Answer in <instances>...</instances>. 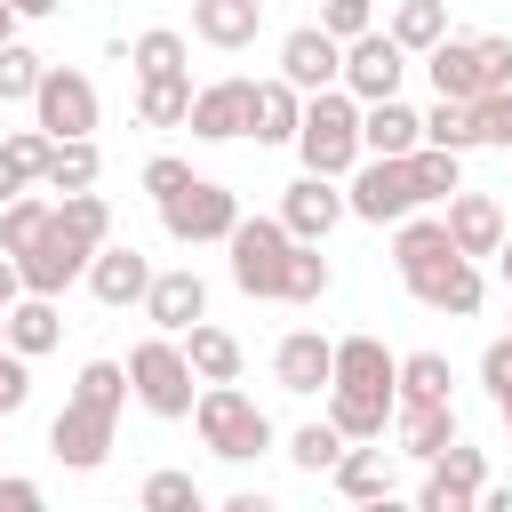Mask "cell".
<instances>
[{
    "mask_svg": "<svg viewBox=\"0 0 512 512\" xmlns=\"http://www.w3.org/2000/svg\"><path fill=\"white\" fill-rule=\"evenodd\" d=\"M112 240V208H104V192L88 184V192H64L56 208H48V224L16 248V272H24V288L32 296H64L80 272H88V256Z\"/></svg>",
    "mask_w": 512,
    "mask_h": 512,
    "instance_id": "6da1fadb",
    "label": "cell"
},
{
    "mask_svg": "<svg viewBox=\"0 0 512 512\" xmlns=\"http://www.w3.org/2000/svg\"><path fill=\"white\" fill-rule=\"evenodd\" d=\"M120 408H128V360H88L72 400L56 408L48 424V456L64 472H96L112 456V432H120Z\"/></svg>",
    "mask_w": 512,
    "mask_h": 512,
    "instance_id": "7a4b0ae2",
    "label": "cell"
},
{
    "mask_svg": "<svg viewBox=\"0 0 512 512\" xmlns=\"http://www.w3.org/2000/svg\"><path fill=\"white\" fill-rule=\"evenodd\" d=\"M192 424H200V448L224 456V464H256V456L272 448V416H264L240 384H200Z\"/></svg>",
    "mask_w": 512,
    "mask_h": 512,
    "instance_id": "3957f363",
    "label": "cell"
},
{
    "mask_svg": "<svg viewBox=\"0 0 512 512\" xmlns=\"http://www.w3.org/2000/svg\"><path fill=\"white\" fill-rule=\"evenodd\" d=\"M296 152H304L312 176H352V160H360V96H352V88H320V96H304Z\"/></svg>",
    "mask_w": 512,
    "mask_h": 512,
    "instance_id": "277c9868",
    "label": "cell"
},
{
    "mask_svg": "<svg viewBox=\"0 0 512 512\" xmlns=\"http://www.w3.org/2000/svg\"><path fill=\"white\" fill-rule=\"evenodd\" d=\"M224 248H232V288L280 304V280H288V256H296V232H288L280 216H240V224L224 232Z\"/></svg>",
    "mask_w": 512,
    "mask_h": 512,
    "instance_id": "5b68a950",
    "label": "cell"
},
{
    "mask_svg": "<svg viewBox=\"0 0 512 512\" xmlns=\"http://www.w3.org/2000/svg\"><path fill=\"white\" fill-rule=\"evenodd\" d=\"M128 392L152 408V416H192V400H200V376H192V360H184V344L176 336H144L136 352H128Z\"/></svg>",
    "mask_w": 512,
    "mask_h": 512,
    "instance_id": "8992f818",
    "label": "cell"
},
{
    "mask_svg": "<svg viewBox=\"0 0 512 512\" xmlns=\"http://www.w3.org/2000/svg\"><path fill=\"white\" fill-rule=\"evenodd\" d=\"M408 208H424V200H416V176H408V152H360L352 176H344V216H360V224H400Z\"/></svg>",
    "mask_w": 512,
    "mask_h": 512,
    "instance_id": "52a82bcc",
    "label": "cell"
},
{
    "mask_svg": "<svg viewBox=\"0 0 512 512\" xmlns=\"http://www.w3.org/2000/svg\"><path fill=\"white\" fill-rule=\"evenodd\" d=\"M160 224H168V240H184V248H200V240H224V232L240 224V200H232L224 184H208V176H192V184H176V192L160 200Z\"/></svg>",
    "mask_w": 512,
    "mask_h": 512,
    "instance_id": "ba28073f",
    "label": "cell"
},
{
    "mask_svg": "<svg viewBox=\"0 0 512 512\" xmlns=\"http://www.w3.org/2000/svg\"><path fill=\"white\" fill-rule=\"evenodd\" d=\"M400 280H408V296H416L424 312H448V320H472V312H480V264H472V256H456V248H440V256L408 264Z\"/></svg>",
    "mask_w": 512,
    "mask_h": 512,
    "instance_id": "9c48e42d",
    "label": "cell"
},
{
    "mask_svg": "<svg viewBox=\"0 0 512 512\" xmlns=\"http://www.w3.org/2000/svg\"><path fill=\"white\" fill-rule=\"evenodd\" d=\"M32 128H48V136H96V80L72 72V64H48L40 88H32Z\"/></svg>",
    "mask_w": 512,
    "mask_h": 512,
    "instance_id": "30bf717a",
    "label": "cell"
},
{
    "mask_svg": "<svg viewBox=\"0 0 512 512\" xmlns=\"http://www.w3.org/2000/svg\"><path fill=\"white\" fill-rule=\"evenodd\" d=\"M400 80H408V48L392 40V32H360V40H344V80L336 88H352L360 104H376V96H400Z\"/></svg>",
    "mask_w": 512,
    "mask_h": 512,
    "instance_id": "8fae6325",
    "label": "cell"
},
{
    "mask_svg": "<svg viewBox=\"0 0 512 512\" xmlns=\"http://www.w3.org/2000/svg\"><path fill=\"white\" fill-rule=\"evenodd\" d=\"M80 280H88V296H96L104 312H128V304H144V288H152V256H144L136 240H104Z\"/></svg>",
    "mask_w": 512,
    "mask_h": 512,
    "instance_id": "7c38bea8",
    "label": "cell"
},
{
    "mask_svg": "<svg viewBox=\"0 0 512 512\" xmlns=\"http://www.w3.org/2000/svg\"><path fill=\"white\" fill-rule=\"evenodd\" d=\"M248 112H256V80H208V88H192V112H184V128L200 136V144H232V136H248Z\"/></svg>",
    "mask_w": 512,
    "mask_h": 512,
    "instance_id": "4fadbf2b",
    "label": "cell"
},
{
    "mask_svg": "<svg viewBox=\"0 0 512 512\" xmlns=\"http://www.w3.org/2000/svg\"><path fill=\"white\" fill-rule=\"evenodd\" d=\"M480 480H488V456H480V448H464V440H448V448L432 456V472H424L416 504H424V512H472V504H480Z\"/></svg>",
    "mask_w": 512,
    "mask_h": 512,
    "instance_id": "5bb4252c",
    "label": "cell"
},
{
    "mask_svg": "<svg viewBox=\"0 0 512 512\" xmlns=\"http://www.w3.org/2000/svg\"><path fill=\"white\" fill-rule=\"evenodd\" d=\"M328 480H336L352 504H392V488H400V448H384V440H344V456L328 464Z\"/></svg>",
    "mask_w": 512,
    "mask_h": 512,
    "instance_id": "9a60e30c",
    "label": "cell"
},
{
    "mask_svg": "<svg viewBox=\"0 0 512 512\" xmlns=\"http://www.w3.org/2000/svg\"><path fill=\"white\" fill-rule=\"evenodd\" d=\"M280 80L304 88V96L336 88V80H344V40H328L320 24H296V32L280 40Z\"/></svg>",
    "mask_w": 512,
    "mask_h": 512,
    "instance_id": "2e32d148",
    "label": "cell"
},
{
    "mask_svg": "<svg viewBox=\"0 0 512 512\" xmlns=\"http://www.w3.org/2000/svg\"><path fill=\"white\" fill-rule=\"evenodd\" d=\"M280 224L296 232V240H328L336 224H344V176H296L288 192H280Z\"/></svg>",
    "mask_w": 512,
    "mask_h": 512,
    "instance_id": "e0dca14e",
    "label": "cell"
},
{
    "mask_svg": "<svg viewBox=\"0 0 512 512\" xmlns=\"http://www.w3.org/2000/svg\"><path fill=\"white\" fill-rule=\"evenodd\" d=\"M144 320H152L160 336H184L192 320H208V280H200L192 264L152 272V288H144Z\"/></svg>",
    "mask_w": 512,
    "mask_h": 512,
    "instance_id": "ac0fdd59",
    "label": "cell"
},
{
    "mask_svg": "<svg viewBox=\"0 0 512 512\" xmlns=\"http://www.w3.org/2000/svg\"><path fill=\"white\" fill-rule=\"evenodd\" d=\"M272 376H280V392L312 400V392H328V376H336V344H328L320 328H288L280 352H272Z\"/></svg>",
    "mask_w": 512,
    "mask_h": 512,
    "instance_id": "d6986e66",
    "label": "cell"
},
{
    "mask_svg": "<svg viewBox=\"0 0 512 512\" xmlns=\"http://www.w3.org/2000/svg\"><path fill=\"white\" fill-rule=\"evenodd\" d=\"M440 224H448L456 256H472V264H480V256H496V240H504V208H496V192H464V184H456Z\"/></svg>",
    "mask_w": 512,
    "mask_h": 512,
    "instance_id": "ffe728a7",
    "label": "cell"
},
{
    "mask_svg": "<svg viewBox=\"0 0 512 512\" xmlns=\"http://www.w3.org/2000/svg\"><path fill=\"white\" fill-rule=\"evenodd\" d=\"M424 72H432V96H488V80H480V48H472V32H440L432 48H424Z\"/></svg>",
    "mask_w": 512,
    "mask_h": 512,
    "instance_id": "44dd1931",
    "label": "cell"
},
{
    "mask_svg": "<svg viewBox=\"0 0 512 512\" xmlns=\"http://www.w3.org/2000/svg\"><path fill=\"white\" fill-rule=\"evenodd\" d=\"M392 376H400V352H384L376 336H336V376H328V384L392 400Z\"/></svg>",
    "mask_w": 512,
    "mask_h": 512,
    "instance_id": "7402d4cb",
    "label": "cell"
},
{
    "mask_svg": "<svg viewBox=\"0 0 512 512\" xmlns=\"http://www.w3.org/2000/svg\"><path fill=\"white\" fill-rule=\"evenodd\" d=\"M0 328H8V352H24V360H40V352L64 344V312H56V296H32V288L0 312Z\"/></svg>",
    "mask_w": 512,
    "mask_h": 512,
    "instance_id": "603a6c76",
    "label": "cell"
},
{
    "mask_svg": "<svg viewBox=\"0 0 512 512\" xmlns=\"http://www.w3.org/2000/svg\"><path fill=\"white\" fill-rule=\"evenodd\" d=\"M392 440H400V456H416V464H432L448 440H456V400H424V408H392Z\"/></svg>",
    "mask_w": 512,
    "mask_h": 512,
    "instance_id": "cb8c5ba5",
    "label": "cell"
},
{
    "mask_svg": "<svg viewBox=\"0 0 512 512\" xmlns=\"http://www.w3.org/2000/svg\"><path fill=\"white\" fill-rule=\"evenodd\" d=\"M256 24H264V0H192V40H208V48H248L256 40Z\"/></svg>",
    "mask_w": 512,
    "mask_h": 512,
    "instance_id": "d4e9b609",
    "label": "cell"
},
{
    "mask_svg": "<svg viewBox=\"0 0 512 512\" xmlns=\"http://www.w3.org/2000/svg\"><path fill=\"white\" fill-rule=\"evenodd\" d=\"M424 144V112H408L400 96L360 104V152H416Z\"/></svg>",
    "mask_w": 512,
    "mask_h": 512,
    "instance_id": "484cf974",
    "label": "cell"
},
{
    "mask_svg": "<svg viewBox=\"0 0 512 512\" xmlns=\"http://www.w3.org/2000/svg\"><path fill=\"white\" fill-rule=\"evenodd\" d=\"M176 344H184V360H192V376H200V384H240V336H232V328L192 320Z\"/></svg>",
    "mask_w": 512,
    "mask_h": 512,
    "instance_id": "4316f807",
    "label": "cell"
},
{
    "mask_svg": "<svg viewBox=\"0 0 512 512\" xmlns=\"http://www.w3.org/2000/svg\"><path fill=\"white\" fill-rule=\"evenodd\" d=\"M296 120H304V88H288V80H256L248 136H256V144H296Z\"/></svg>",
    "mask_w": 512,
    "mask_h": 512,
    "instance_id": "83f0119b",
    "label": "cell"
},
{
    "mask_svg": "<svg viewBox=\"0 0 512 512\" xmlns=\"http://www.w3.org/2000/svg\"><path fill=\"white\" fill-rule=\"evenodd\" d=\"M192 112V72H144L136 80V120L144 128H184Z\"/></svg>",
    "mask_w": 512,
    "mask_h": 512,
    "instance_id": "f1b7e54d",
    "label": "cell"
},
{
    "mask_svg": "<svg viewBox=\"0 0 512 512\" xmlns=\"http://www.w3.org/2000/svg\"><path fill=\"white\" fill-rule=\"evenodd\" d=\"M448 352H400V376H392V408H424V400H448Z\"/></svg>",
    "mask_w": 512,
    "mask_h": 512,
    "instance_id": "f546056e",
    "label": "cell"
},
{
    "mask_svg": "<svg viewBox=\"0 0 512 512\" xmlns=\"http://www.w3.org/2000/svg\"><path fill=\"white\" fill-rule=\"evenodd\" d=\"M104 176V152H96V136H56V152H48V192H88Z\"/></svg>",
    "mask_w": 512,
    "mask_h": 512,
    "instance_id": "4dcf8cb0",
    "label": "cell"
},
{
    "mask_svg": "<svg viewBox=\"0 0 512 512\" xmlns=\"http://www.w3.org/2000/svg\"><path fill=\"white\" fill-rule=\"evenodd\" d=\"M328 424H336L344 440H384V424H392V400H376V392H344V384H328Z\"/></svg>",
    "mask_w": 512,
    "mask_h": 512,
    "instance_id": "1f68e13d",
    "label": "cell"
},
{
    "mask_svg": "<svg viewBox=\"0 0 512 512\" xmlns=\"http://www.w3.org/2000/svg\"><path fill=\"white\" fill-rule=\"evenodd\" d=\"M408 176H416V200H448V192L464 184V152H448V144H416V152H408Z\"/></svg>",
    "mask_w": 512,
    "mask_h": 512,
    "instance_id": "d6a6232c",
    "label": "cell"
},
{
    "mask_svg": "<svg viewBox=\"0 0 512 512\" xmlns=\"http://www.w3.org/2000/svg\"><path fill=\"white\" fill-rule=\"evenodd\" d=\"M384 32H392V40L408 48V56H424V48H432V40L448 32V0H400Z\"/></svg>",
    "mask_w": 512,
    "mask_h": 512,
    "instance_id": "836d02e7",
    "label": "cell"
},
{
    "mask_svg": "<svg viewBox=\"0 0 512 512\" xmlns=\"http://www.w3.org/2000/svg\"><path fill=\"white\" fill-rule=\"evenodd\" d=\"M320 296H328V256H320V240H296L288 280H280V304H320Z\"/></svg>",
    "mask_w": 512,
    "mask_h": 512,
    "instance_id": "e575fe53",
    "label": "cell"
},
{
    "mask_svg": "<svg viewBox=\"0 0 512 512\" xmlns=\"http://www.w3.org/2000/svg\"><path fill=\"white\" fill-rule=\"evenodd\" d=\"M424 144H448V152H472V144H480V128H472V104H464V96H440V104L424 112Z\"/></svg>",
    "mask_w": 512,
    "mask_h": 512,
    "instance_id": "d590c367",
    "label": "cell"
},
{
    "mask_svg": "<svg viewBox=\"0 0 512 512\" xmlns=\"http://www.w3.org/2000/svg\"><path fill=\"white\" fill-rule=\"evenodd\" d=\"M336 456H344V432H336L328 416H320V424H296V432H288V464H296V472H328Z\"/></svg>",
    "mask_w": 512,
    "mask_h": 512,
    "instance_id": "8d00e7d4",
    "label": "cell"
},
{
    "mask_svg": "<svg viewBox=\"0 0 512 512\" xmlns=\"http://www.w3.org/2000/svg\"><path fill=\"white\" fill-rule=\"evenodd\" d=\"M128 64H136V80H144V72H184V32H168V24L136 32V40H128Z\"/></svg>",
    "mask_w": 512,
    "mask_h": 512,
    "instance_id": "74e56055",
    "label": "cell"
},
{
    "mask_svg": "<svg viewBox=\"0 0 512 512\" xmlns=\"http://www.w3.org/2000/svg\"><path fill=\"white\" fill-rule=\"evenodd\" d=\"M40 72H48V64H40L24 40H0V104H32Z\"/></svg>",
    "mask_w": 512,
    "mask_h": 512,
    "instance_id": "f35d334b",
    "label": "cell"
},
{
    "mask_svg": "<svg viewBox=\"0 0 512 512\" xmlns=\"http://www.w3.org/2000/svg\"><path fill=\"white\" fill-rule=\"evenodd\" d=\"M0 152H8V168H16L24 184H40V176H48L56 136H48V128H8V136H0Z\"/></svg>",
    "mask_w": 512,
    "mask_h": 512,
    "instance_id": "ab89813d",
    "label": "cell"
},
{
    "mask_svg": "<svg viewBox=\"0 0 512 512\" xmlns=\"http://www.w3.org/2000/svg\"><path fill=\"white\" fill-rule=\"evenodd\" d=\"M40 224H48V200H32V184H24V192H16L8 208H0V248L16 256V248H24L32 232H40Z\"/></svg>",
    "mask_w": 512,
    "mask_h": 512,
    "instance_id": "60d3db41",
    "label": "cell"
},
{
    "mask_svg": "<svg viewBox=\"0 0 512 512\" xmlns=\"http://www.w3.org/2000/svg\"><path fill=\"white\" fill-rule=\"evenodd\" d=\"M144 512H200V480L192 472H152L144 480Z\"/></svg>",
    "mask_w": 512,
    "mask_h": 512,
    "instance_id": "b9f144b4",
    "label": "cell"
},
{
    "mask_svg": "<svg viewBox=\"0 0 512 512\" xmlns=\"http://www.w3.org/2000/svg\"><path fill=\"white\" fill-rule=\"evenodd\" d=\"M472 128H480V144H504L512 152V80L488 88V96H472Z\"/></svg>",
    "mask_w": 512,
    "mask_h": 512,
    "instance_id": "7bdbcfd3",
    "label": "cell"
},
{
    "mask_svg": "<svg viewBox=\"0 0 512 512\" xmlns=\"http://www.w3.org/2000/svg\"><path fill=\"white\" fill-rule=\"evenodd\" d=\"M480 384H488V400L504 408V432H512V336H496L480 352Z\"/></svg>",
    "mask_w": 512,
    "mask_h": 512,
    "instance_id": "ee69618b",
    "label": "cell"
},
{
    "mask_svg": "<svg viewBox=\"0 0 512 512\" xmlns=\"http://www.w3.org/2000/svg\"><path fill=\"white\" fill-rule=\"evenodd\" d=\"M376 24V0H320V32L328 40H360Z\"/></svg>",
    "mask_w": 512,
    "mask_h": 512,
    "instance_id": "f6af8a7d",
    "label": "cell"
},
{
    "mask_svg": "<svg viewBox=\"0 0 512 512\" xmlns=\"http://www.w3.org/2000/svg\"><path fill=\"white\" fill-rule=\"evenodd\" d=\"M24 400H32V360L8 352V328H0V416H16Z\"/></svg>",
    "mask_w": 512,
    "mask_h": 512,
    "instance_id": "bcb514c9",
    "label": "cell"
},
{
    "mask_svg": "<svg viewBox=\"0 0 512 512\" xmlns=\"http://www.w3.org/2000/svg\"><path fill=\"white\" fill-rule=\"evenodd\" d=\"M472 48H480V80L504 88L512 80V32H472Z\"/></svg>",
    "mask_w": 512,
    "mask_h": 512,
    "instance_id": "7dc6e473",
    "label": "cell"
},
{
    "mask_svg": "<svg viewBox=\"0 0 512 512\" xmlns=\"http://www.w3.org/2000/svg\"><path fill=\"white\" fill-rule=\"evenodd\" d=\"M176 184H192V168H184L176 152H152V160H144V192H152V200H168Z\"/></svg>",
    "mask_w": 512,
    "mask_h": 512,
    "instance_id": "c3c4849f",
    "label": "cell"
},
{
    "mask_svg": "<svg viewBox=\"0 0 512 512\" xmlns=\"http://www.w3.org/2000/svg\"><path fill=\"white\" fill-rule=\"evenodd\" d=\"M0 512H40V480H16V472H0Z\"/></svg>",
    "mask_w": 512,
    "mask_h": 512,
    "instance_id": "681fc988",
    "label": "cell"
},
{
    "mask_svg": "<svg viewBox=\"0 0 512 512\" xmlns=\"http://www.w3.org/2000/svg\"><path fill=\"white\" fill-rule=\"evenodd\" d=\"M16 296H24V272H16V256H8V248H0V312H8V304H16Z\"/></svg>",
    "mask_w": 512,
    "mask_h": 512,
    "instance_id": "f907efd6",
    "label": "cell"
},
{
    "mask_svg": "<svg viewBox=\"0 0 512 512\" xmlns=\"http://www.w3.org/2000/svg\"><path fill=\"white\" fill-rule=\"evenodd\" d=\"M16 192H24V176H16V168H8V152H0V208H8Z\"/></svg>",
    "mask_w": 512,
    "mask_h": 512,
    "instance_id": "816d5d0a",
    "label": "cell"
},
{
    "mask_svg": "<svg viewBox=\"0 0 512 512\" xmlns=\"http://www.w3.org/2000/svg\"><path fill=\"white\" fill-rule=\"evenodd\" d=\"M8 8H16V16H56L64 0H8Z\"/></svg>",
    "mask_w": 512,
    "mask_h": 512,
    "instance_id": "f5cc1de1",
    "label": "cell"
},
{
    "mask_svg": "<svg viewBox=\"0 0 512 512\" xmlns=\"http://www.w3.org/2000/svg\"><path fill=\"white\" fill-rule=\"evenodd\" d=\"M496 264H504V288H512V232L496 240Z\"/></svg>",
    "mask_w": 512,
    "mask_h": 512,
    "instance_id": "db71d44e",
    "label": "cell"
},
{
    "mask_svg": "<svg viewBox=\"0 0 512 512\" xmlns=\"http://www.w3.org/2000/svg\"><path fill=\"white\" fill-rule=\"evenodd\" d=\"M0 40H16V8L8 0H0Z\"/></svg>",
    "mask_w": 512,
    "mask_h": 512,
    "instance_id": "11a10c76",
    "label": "cell"
},
{
    "mask_svg": "<svg viewBox=\"0 0 512 512\" xmlns=\"http://www.w3.org/2000/svg\"><path fill=\"white\" fill-rule=\"evenodd\" d=\"M0 112H8V104H0ZM0 136H8V128H0Z\"/></svg>",
    "mask_w": 512,
    "mask_h": 512,
    "instance_id": "9f6ffc18",
    "label": "cell"
},
{
    "mask_svg": "<svg viewBox=\"0 0 512 512\" xmlns=\"http://www.w3.org/2000/svg\"><path fill=\"white\" fill-rule=\"evenodd\" d=\"M504 336H512V328H504Z\"/></svg>",
    "mask_w": 512,
    "mask_h": 512,
    "instance_id": "6f0895ef",
    "label": "cell"
}]
</instances>
